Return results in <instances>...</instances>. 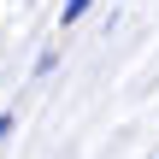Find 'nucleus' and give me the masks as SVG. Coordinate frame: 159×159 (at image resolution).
I'll return each mask as SVG.
<instances>
[{"label": "nucleus", "mask_w": 159, "mask_h": 159, "mask_svg": "<svg viewBox=\"0 0 159 159\" xmlns=\"http://www.w3.org/2000/svg\"><path fill=\"white\" fill-rule=\"evenodd\" d=\"M89 6H94V0H65V12H59V24H77V18H83Z\"/></svg>", "instance_id": "1"}, {"label": "nucleus", "mask_w": 159, "mask_h": 159, "mask_svg": "<svg viewBox=\"0 0 159 159\" xmlns=\"http://www.w3.org/2000/svg\"><path fill=\"white\" fill-rule=\"evenodd\" d=\"M6 136H12V118H0V142H6Z\"/></svg>", "instance_id": "2"}]
</instances>
